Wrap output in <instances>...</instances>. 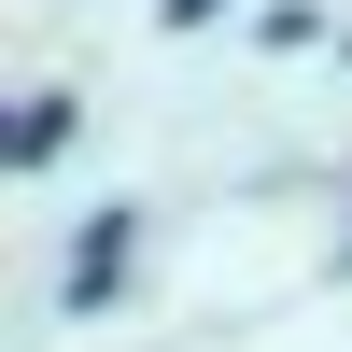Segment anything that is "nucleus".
<instances>
[{
    "instance_id": "nucleus-1",
    "label": "nucleus",
    "mask_w": 352,
    "mask_h": 352,
    "mask_svg": "<svg viewBox=\"0 0 352 352\" xmlns=\"http://www.w3.org/2000/svg\"><path fill=\"white\" fill-rule=\"evenodd\" d=\"M113 282H127V212H99L85 254H71V296H113Z\"/></svg>"
}]
</instances>
